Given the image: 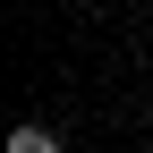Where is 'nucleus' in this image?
<instances>
[{"instance_id":"obj_1","label":"nucleus","mask_w":153,"mask_h":153,"mask_svg":"<svg viewBox=\"0 0 153 153\" xmlns=\"http://www.w3.org/2000/svg\"><path fill=\"white\" fill-rule=\"evenodd\" d=\"M9 153H68V136H60L51 119H17V128H9Z\"/></svg>"}]
</instances>
